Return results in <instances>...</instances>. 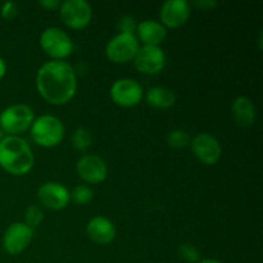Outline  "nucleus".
I'll use <instances>...</instances> for the list:
<instances>
[{
  "instance_id": "nucleus-1",
  "label": "nucleus",
  "mask_w": 263,
  "mask_h": 263,
  "mask_svg": "<svg viewBox=\"0 0 263 263\" xmlns=\"http://www.w3.org/2000/svg\"><path fill=\"white\" fill-rule=\"evenodd\" d=\"M36 87L41 97L51 104H66L76 94V72L67 62L49 61L39 68Z\"/></svg>"
},
{
  "instance_id": "nucleus-2",
  "label": "nucleus",
  "mask_w": 263,
  "mask_h": 263,
  "mask_svg": "<svg viewBox=\"0 0 263 263\" xmlns=\"http://www.w3.org/2000/svg\"><path fill=\"white\" fill-rule=\"evenodd\" d=\"M35 157L25 139L10 135L0 140V166L13 175H25L32 170Z\"/></svg>"
},
{
  "instance_id": "nucleus-3",
  "label": "nucleus",
  "mask_w": 263,
  "mask_h": 263,
  "mask_svg": "<svg viewBox=\"0 0 263 263\" xmlns=\"http://www.w3.org/2000/svg\"><path fill=\"white\" fill-rule=\"evenodd\" d=\"M31 136L37 145L53 148L58 145L64 136V126L58 117L53 115H41L31 125Z\"/></svg>"
},
{
  "instance_id": "nucleus-4",
  "label": "nucleus",
  "mask_w": 263,
  "mask_h": 263,
  "mask_svg": "<svg viewBox=\"0 0 263 263\" xmlns=\"http://www.w3.org/2000/svg\"><path fill=\"white\" fill-rule=\"evenodd\" d=\"M35 120L32 108L23 103L12 104L0 113V128L9 134H21L31 127Z\"/></svg>"
},
{
  "instance_id": "nucleus-5",
  "label": "nucleus",
  "mask_w": 263,
  "mask_h": 263,
  "mask_svg": "<svg viewBox=\"0 0 263 263\" xmlns=\"http://www.w3.org/2000/svg\"><path fill=\"white\" fill-rule=\"evenodd\" d=\"M40 45L48 55L62 61L73 51V41L71 36L58 27H48L41 32Z\"/></svg>"
},
{
  "instance_id": "nucleus-6",
  "label": "nucleus",
  "mask_w": 263,
  "mask_h": 263,
  "mask_svg": "<svg viewBox=\"0 0 263 263\" xmlns=\"http://www.w3.org/2000/svg\"><path fill=\"white\" fill-rule=\"evenodd\" d=\"M139 48L140 45L135 33L118 32L105 45V55L115 63H125L135 58Z\"/></svg>"
},
{
  "instance_id": "nucleus-7",
  "label": "nucleus",
  "mask_w": 263,
  "mask_h": 263,
  "mask_svg": "<svg viewBox=\"0 0 263 263\" xmlns=\"http://www.w3.org/2000/svg\"><path fill=\"white\" fill-rule=\"evenodd\" d=\"M61 18L68 27L80 28L86 27L92 17L91 5L86 0H66L59 7Z\"/></svg>"
},
{
  "instance_id": "nucleus-8",
  "label": "nucleus",
  "mask_w": 263,
  "mask_h": 263,
  "mask_svg": "<svg viewBox=\"0 0 263 263\" xmlns=\"http://www.w3.org/2000/svg\"><path fill=\"white\" fill-rule=\"evenodd\" d=\"M110 98L121 107H134L143 98V87L136 80L130 77L116 80L110 86Z\"/></svg>"
},
{
  "instance_id": "nucleus-9",
  "label": "nucleus",
  "mask_w": 263,
  "mask_h": 263,
  "mask_svg": "<svg viewBox=\"0 0 263 263\" xmlns=\"http://www.w3.org/2000/svg\"><path fill=\"white\" fill-rule=\"evenodd\" d=\"M134 61L136 69L141 73L156 74L166 66V54L161 46L144 45L139 48Z\"/></svg>"
},
{
  "instance_id": "nucleus-10",
  "label": "nucleus",
  "mask_w": 263,
  "mask_h": 263,
  "mask_svg": "<svg viewBox=\"0 0 263 263\" xmlns=\"http://www.w3.org/2000/svg\"><path fill=\"white\" fill-rule=\"evenodd\" d=\"M194 156L204 164H215L222 156V148L217 139L208 133H200L192 140Z\"/></svg>"
},
{
  "instance_id": "nucleus-11",
  "label": "nucleus",
  "mask_w": 263,
  "mask_h": 263,
  "mask_svg": "<svg viewBox=\"0 0 263 263\" xmlns=\"http://www.w3.org/2000/svg\"><path fill=\"white\" fill-rule=\"evenodd\" d=\"M33 230L25 222H14L3 236V247L9 254H20L30 246Z\"/></svg>"
},
{
  "instance_id": "nucleus-12",
  "label": "nucleus",
  "mask_w": 263,
  "mask_h": 263,
  "mask_svg": "<svg viewBox=\"0 0 263 263\" xmlns=\"http://www.w3.org/2000/svg\"><path fill=\"white\" fill-rule=\"evenodd\" d=\"M76 171L84 181L90 184H99L107 179L108 167L102 157L95 154H85L77 161Z\"/></svg>"
},
{
  "instance_id": "nucleus-13",
  "label": "nucleus",
  "mask_w": 263,
  "mask_h": 263,
  "mask_svg": "<svg viewBox=\"0 0 263 263\" xmlns=\"http://www.w3.org/2000/svg\"><path fill=\"white\" fill-rule=\"evenodd\" d=\"M37 198L43 205L53 211H61L68 205L71 197L63 184L55 181L44 182L37 190Z\"/></svg>"
},
{
  "instance_id": "nucleus-14",
  "label": "nucleus",
  "mask_w": 263,
  "mask_h": 263,
  "mask_svg": "<svg viewBox=\"0 0 263 263\" xmlns=\"http://www.w3.org/2000/svg\"><path fill=\"white\" fill-rule=\"evenodd\" d=\"M190 17V4L186 0H167L159 10L161 23L164 27L176 28L186 23Z\"/></svg>"
},
{
  "instance_id": "nucleus-15",
  "label": "nucleus",
  "mask_w": 263,
  "mask_h": 263,
  "mask_svg": "<svg viewBox=\"0 0 263 263\" xmlns=\"http://www.w3.org/2000/svg\"><path fill=\"white\" fill-rule=\"evenodd\" d=\"M86 234L94 243L107 246L116 238V226L104 216H94L87 222Z\"/></svg>"
},
{
  "instance_id": "nucleus-16",
  "label": "nucleus",
  "mask_w": 263,
  "mask_h": 263,
  "mask_svg": "<svg viewBox=\"0 0 263 263\" xmlns=\"http://www.w3.org/2000/svg\"><path fill=\"white\" fill-rule=\"evenodd\" d=\"M138 40L140 39L144 45L159 46V44L166 39L167 30L161 22L154 20H145L140 22L136 27Z\"/></svg>"
},
{
  "instance_id": "nucleus-17",
  "label": "nucleus",
  "mask_w": 263,
  "mask_h": 263,
  "mask_svg": "<svg viewBox=\"0 0 263 263\" xmlns=\"http://www.w3.org/2000/svg\"><path fill=\"white\" fill-rule=\"evenodd\" d=\"M233 116L239 126L249 127L256 121V107L247 97H238L233 103Z\"/></svg>"
},
{
  "instance_id": "nucleus-18",
  "label": "nucleus",
  "mask_w": 263,
  "mask_h": 263,
  "mask_svg": "<svg viewBox=\"0 0 263 263\" xmlns=\"http://www.w3.org/2000/svg\"><path fill=\"white\" fill-rule=\"evenodd\" d=\"M145 100L151 107L167 109L176 103V95L168 87L153 86L145 92Z\"/></svg>"
},
{
  "instance_id": "nucleus-19",
  "label": "nucleus",
  "mask_w": 263,
  "mask_h": 263,
  "mask_svg": "<svg viewBox=\"0 0 263 263\" xmlns=\"http://www.w3.org/2000/svg\"><path fill=\"white\" fill-rule=\"evenodd\" d=\"M72 145L76 151H86V149L90 148L92 143V138H91V134H90L89 130L84 127H79L72 133Z\"/></svg>"
},
{
  "instance_id": "nucleus-20",
  "label": "nucleus",
  "mask_w": 263,
  "mask_h": 263,
  "mask_svg": "<svg viewBox=\"0 0 263 263\" xmlns=\"http://www.w3.org/2000/svg\"><path fill=\"white\" fill-rule=\"evenodd\" d=\"M69 197H71V200L73 203L79 205H84L91 202L92 198H94V192L87 185H77L69 193Z\"/></svg>"
},
{
  "instance_id": "nucleus-21",
  "label": "nucleus",
  "mask_w": 263,
  "mask_h": 263,
  "mask_svg": "<svg viewBox=\"0 0 263 263\" xmlns=\"http://www.w3.org/2000/svg\"><path fill=\"white\" fill-rule=\"evenodd\" d=\"M167 143H168L172 148H185V146H187L190 144V136L186 131L176 128V130H172L171 133L167 135Z\"/></svg>"
},
{
  "instance_id": "nucleus-22",
  "label": "nucleus",
  "mask_w": 263,
  "mask_h": 263,
  "mask_svg": "<svg viewBox=\"0 0 263 263\" xmlns=\"http://www.w3.org/2000/svg\"><path fill=\"white\" fill-rule=\"evenodd\" d=\"M43 220L44 212L39 205L31 204L30 207H27V210L25 211V223L27 226H30L32 230L35 228H37Z\"/></svg>"
},
{
  "instance_id": "nucleus-23",
  "label": "nucleus",
  "mask_w": 263,
  "mask_h": 263,
  "mask_svg": "<svg viewBox=\"0 0 263 263\" xmlns=\"http://www.w3.org/2000/svg\"><path fill=\"white\" fill-rule=\"evenodd\" d=\"M179 254L184 261L189 263H198L200 261V253L195 246L192 243H184L180 246Z\"/></svg>"
},
{
  "instance_id": "nucleus-24",
  "label": "nucleus",
  "mask_w": 263,
  "mask_h": 263,
  "mask_svg": "<svg viewBox=\"0 0 263 263\" xmlns=\"http://www.w3.org/2000/svg\"><path fill=\"white\" fill-rule=\"evenodd\" d=\"M120 30L121 32H130L134 33V31L136 30L138 25H136V21L133 15H123L120 20Z\"/></svg>"
},
{
  "instance_id": "nucleus-25",
  "label": "nucleus",
  "mask_w": 263,
  "mask_h": 263,
  "mask_svg": "<svg viewBox=\"0 0 263 263\" xmlns=\"http://www.w3.org/2000/svg\"><path fill=\"white\" fill-rule=\"evenodd\" d=\"M0 13H2V17L5 18V20H13L18 14L17 4L14 2H5L2 5Z\"/></svg>"
},
{
  "instance_id": "nucleus-26",
  "label": "nucleus",
  "mask_w": 263,
  "mask_h": 263,
  "mask_svg": "<svg viewBox=\"0 0 263 263\" xmlns=\"http://www.w3.org/2000/svg\"><path fill=\"white\" fill-rule=\"evenodd\" d=\"M193 4H194L195 7L200 8L202 10H211L213 9V8L217 7L218 2L217 0H194Z\"/></svg>"
},
{
  "instance_id": "nucleus-27",
  "label": "nucleus",
  "mask_w": 263,
  "mask_h": 263,
  "mask_svg": "<svg viewBox=\"0 0 263 263\" xmlns=\"http://www.w3.org/2000/svg\"><path fill=\"white\" fill-rule=\"evenodd\" d=\"M39 4L48 10H53L55 9V8L61 7V2H59V0H40Z\"/></svg>"
},
{
  "instance_id": "nucleus-28",
  "label": "nucleus",
  "mask_w": 263,
  "mask_h": 263,
  "mask_svg": "<svg viewBox=\"0 0 263 263\" xmlns=\"http://www.w3.org/2000/svg\"><path fill=\"white\" fill-rule=\"evenodd\" d=\"M5 72H7V63H5L4 59L0 57V79H3V77H4Z\"/></svg>"
},
{
  "instance_id": "nucleus-29",
  "label": "nucleus",
  "mask_w": 263,
  "mask_h": 263,
  "mask_svg": "<svg viewBox=\"0 0 263 263\" xmlns=\"http://www.w3.org/2000/svg\"><path fill=\"white\" fill-rule=\"evenodd\" d=\"M198 263H222L220 262L218 259H213V258H204V259H200Z\"/></svg>"
},
{
  "instance_id": "nucleus-30",
  "label": "nucleus",
  "mask_w": 263,
  "mask_h": 263,
  "mask_svg": "<svg viewBox=\"0 0 263 263\" xmlns=\"http://www.w3.org/2000/svg\"><path fill=\"white\" fill-rule=\"evenodd\" d=\"M2 136H3V134H2V128H0V140H2Z\"/></svg>"
}]
</instances>
